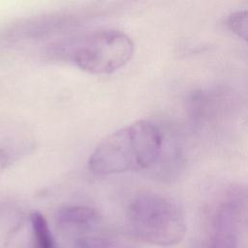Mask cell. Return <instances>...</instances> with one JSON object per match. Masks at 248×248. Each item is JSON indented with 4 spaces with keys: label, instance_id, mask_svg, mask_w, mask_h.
I'll use <instances>...</instances> for the list:
<instances>
[{
    "label": "cell",
    "instance_id": "obj_4",
    "mask_svg": "<svg viewBox=\"0 0 248 248\" xmlns=\"http://www.w3.org/2000/svg\"><path fill=\"white\" fill-rule=\"evenodd\" d=\"M240 212V199L237 194L228 195L216 206L212 216L210 248H236V224Z\"/></svg>",
    "mask_w": 248,
    "mask_h": 248
},
{
    "label": "cell",
    "instance_id": "obj_5",
    "mask_svg": "<svg viewBox=\"0 0 248 248\" xmlns=\"http://www.w3.org/2000/svg\"><path fill=\"white\" fill-rule=\"evenodd\" d=\"M98 222L97 212L87 206H69L57 212L56 223L66 231L78 234L89 231Z\"/></svg>",
    "mask_w": 248,
    "mask_h": 248
},
{
    "label": "cell",
    "instance_id": "obj_10",
    "mask_svg": "<svg viewBox=\"0 0 248 248\" xmlns=\"http://www.w3.org/2000/svg\"><path fill=\"white\" fill-rule=\"evenodd\" d=\"M11 161L10 153L5 149H0V175L5 170V169L9 166Z\"/></svg>",
    "mask_w": 248,
    "mask_h": 248
},
{
    "label": "cell",
    "instance_id": "obj_9",
    "mask_svg": "<svg viewBox=\"0 0 248 248\" xmlns=\"http://www.w3.org/2000/svg\"><path fill=\"white\" fill-rule=\"evenodd\" d=\"M226 24L234 35L248 43V10L231 14Z\"/></svg>",
    "mask_w": 248,
    "mask_h": 248
},
{
    "label": "cell",
    "instance_id": "obj_2",
    "mask_svg": "<svg viewBox=\"0 0 248 248\" xmlns=\"http://www.w3.org/2000/svg\"><path fill=\"white\" fill-rule=\"evenodd\" d=\"M134 50V43L127 34L107 29L68 40L58 46L56 55L84 72L107 75L125 66Z\"/></svg>",
    "mask_w": 248,
    "mask_h": 248
},
{
    "label": "cell",
    "instance_id": "obj_7",
    "mask_svg": "<svg viewBox=\"0 0 248 248\" xmlns=\"http://www.w3.org/2000/svg\"><path fill=\"white\" fill-rule=\"evenodd\" d=\"M22 217L14 210L0 211V248H7L15 233L20 229Z\"/></svg>",
    "mask_w": 248,
    "mask_h": 248
},
{
    "label": "cell",
    "instance_id": "obj_3",
    "mask_svg": "<svg viewBox=\"0 0 248 248\" xmlns=\"http://www.w3.org/2000/svg\"><path fill=\"white\" fill-rule=\"evenodd\" d=\"M128 222L137 237L156 245L175 244L186 232L185 220L177 205L155 193H142L132 200Z\"/></svg>",
    "mask_w": 248,
    "mask_h": 248
},
{
    "label": "cell",
    "instance_id": "obj_6",
    "mask_svg": "<svg viewBox=\"0 0 248 248\" xmlns=\"http://www.w3.org/2000/svg\"><path fill=\"white\" fill-rule=\"evenodd\" d=\"M226 99L216 92H200L190 100V110L196 121H208L225 108Z\"/></svg>",
    "mask_w": 248,
    "mask_h": 248
},
{
    "label": "cell",
    "instance_id": "obj_1",
    "mask_svg": "<svg viewBox=\"0 0 248 248\" xmlns=\"http://www.w3.org/2000/svg\"><path fill=\"white\" fill-rule=\"evenodd\" d=\"M165 138L156 124L139 120L106 137L91 153L88 168L96 175L153 170L161 159Z\"/></svg>",
    "mask_w": 248,
    "mask_h": 248
},
{
    "label": "cell",
    "instance_id": "obj_8",
    "mask_svg": "<svg viewBox=\"0 0 248 248\" xmlns=\"http://www.w3.org/2000/svg\"><path fill=\"white\" fill-rule=\"evenodd\" d=\"M30 221L38 248H55L47 221L40 212H33Z\"/></svg>",
    "mask_w": 248,
    "mask_h": 248
}]
</instances>
